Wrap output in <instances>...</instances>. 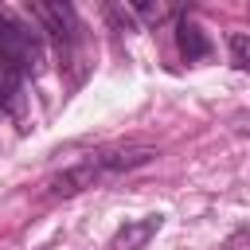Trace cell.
<instances>
[{
	"instance_id": "6da1fadb",
	"label": "cell",
	"mask_w": 250,
	"mask_h": 250,
	"mask_svg": "<svg viewBox=\"0 0 250 250\" xmlns=\"http://www.w3.org/2000/svg\"><path fill=\"white\" fill-rule=\"evenodd\" d=\"M0 62L16 74H39L43 70V35L16 20L8 8H0Z\"/></svg>"
},
{
	"instance_id": "7a4b0ae2",
	"label": "cell",
	"mask_w": 250,
	"mask_h": 250,
	"mask_svg": "<svg viewBox=\"0 0 250 250\" xmlns=\"http://www.w3.org/2000/svg\"><path fill=\"white\" fill-rule=\"evenodd\" d=\"M31 20L59 43V47H70L78 39V16L70 4H31Z\"/></svg>"
},
{
	"instance_id": "3957f363",
	"label": "cell",
	"mask_w": 250,
	"mask_h": 250,
	"mask_svg": "<svg viewBox=\"0 0 250 250\" xmlns=\"http://www.w3.org/2000/svg\"><path fill=\"white\" fill-rule=\"evenodd\" d=\"M176 47H180V59L184 62H199V59L211 55V39L203 35V27L191 16H180L176 20Z\"/></svg>"
},
{
	"instance_id": "277c9868",
	"label": "cell",
	"mask_w": 250,
	"mask_h": 250,
	"mask_svg": "<svg viewBox=\"0 0 250 250\" xmlns=\"http://www.w3.org/2000/svg\"><path fill=\"white\" fill-rule=\"evenodd\" d=\"M160 215H145V219H137V223H125L113 238H109V250H141L156 230H160Z\"/></svg>"
},
{
	"instance_id": "5b68a950",
	"label": "cell",
	"mask_w": 250,
	"mask_h": 250,
	"mask_svg": "<svg viewBox=\"0 0 250 250\" xmlns=\"http://www.w3.org/2000/svg\"><path fill=\"white\" fill-rule=\"evenodd\" d=\"M20 86H23V74H16L12 66L0 62V117H8L20 102Z\"/></svg>"
},
{
	"instance_id": "8992f818",
	"label": "cell",
	"mask_w": 250,
	"mask_h": 250,
	"mask_svg": "<svg viewBox=\"0 0 250 250\" xmlns=\"http://www.w3.org/2000/svg\"><path fill=\"white\" fill-rule=\"evenodd\" d=\"M227 47H230V59H234V66L250 70V35H246V31H230Z\"/></svg>"
},
{
	"instance_id": "52a82bcc",
	"label": "cell",
	"mask_w": 250,
	"mask_h": 250,
	"mask_svg": "<svg viewBox=\"0 0 250 250\" xmlns=\"http://www.w3.org/2000/svg\"><path fill=\"white\" fill-rule=\"evenodd\" d=\"M137 16H145L148 23H156V20H164V8H160V4H156V8H152V4H137Z\"/></svg>"
}]
</instances>
